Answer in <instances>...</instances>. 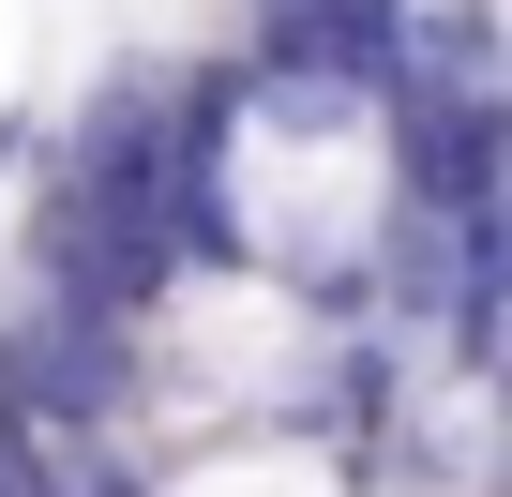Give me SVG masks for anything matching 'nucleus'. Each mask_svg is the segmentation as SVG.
<instances>
[{
    "instance_id": "3",
    "label": "nucleus",
    "mask_w": 512,
    "mask_h": 497,
    "mask_svg": "<svg viewBox=\"0 0 512 497\" xmlns=\"http://www.w3.org/2000/svg\"><path fill=\"white\" fill-rule=\"evenodd\" d=\"M482 422H497V452H512V362H497V377H482Z\"/></svg>"
},
{
    "instance_id": "2",
    "label": "nucleus",
    "mask_w": 512,
    "mask_h": 497,
    "mask_svg": "<svg viewBox=\"0 0 512 497\" xmlns=\"http://www.w3.org/2000/svg\"><path fill=\"white\" fill-rule=\"evenodd\" d=\"M46 151H61V121H46V106H0V196H31V181H46Z\"/></svg>"
},
{
    "instance_id": "1",
    "label": "nucleus",
    "mask_w": 512,
    "mask_h": 497,
    "mask_svg": "<svg viewBox=\"0 0 512 497\" xmlns=\"http://www.w3.org/2000/svg\"><path fill=\"white\" fill-rule=\"evenodd\" d=\"M151 497H377L347 437L317 422H241V437H181L151 452Z\"/></svg>"
}]
</instances>
